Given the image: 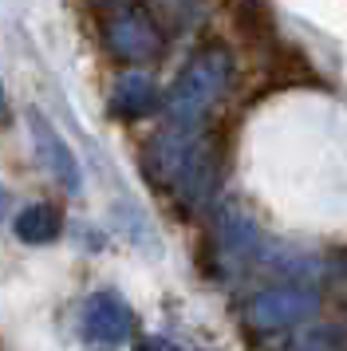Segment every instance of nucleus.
Masks as SVG:
<instances>
[{
    "instance_id": "20e7f679",
    "label": "nucleus",
    "mask_w": 347,
    "mask_h": 351,
    "mask_svg": "<svg viewBox=\"0 0 347 351\" xmlns=\"http://www.w3.org/2000/svg\"><path fill=\"white\" fill-rule=\"evenodd\" d=\"M265 67L268 80L280 83V87H296V83H315V67L308 64V56L284 40H272L265 48Z\"/></svg>"
},
{
    "instance_id": "7ed1b4c3",
    "label": "nucleus",
    "mask_w": 347,
    "mask_h": 351,
    "mask_svg": "<svg viewBox=\"0 0 347 351\" xmlns=\"http://www.w3.org/2000/svg\"><path fill=\"white\" fill-rule=\"evenodd\" d=\"M233 32L249 44V48L265 51L276 40V24H272V8L268 0H233Z\"/></svg>"
},
{
    "instance_id": "423d86ee",
    "label": "nucleus",
    "mask_w": 347,
    "mask_h": 351,
    "mask_svg": "<svg viewBox=\"0 0 347 351\" xmlns=\"http://www.w3.org/2000/svg\"><path fill=\"white\" fill-rule=\"evenodd\" d=\"M284 351H347V324H315L308 332L292 335Z\"/></svg>"
},
{
    "instance_id": "6e6552de",
    "label": "nucleus",
    "mask_w": 347,
    "mask_h": 351,
    "mask_svg": "<svg viewBox=\"0 0 347 351\" xmlns=\"http://www.w3.org/2000/svg\"><path fill=\"white\" fill-rule=\"evenodd\" d=\"M139 351H178V348L162 335H146V339H139Z\"/></svg>"
},
{
    "instance_id": "0eeeda50",
    "label": "nucleus",
    "mask_w": 347,
    "mask_h": 351,
    "mask_svg": "<svg viewBox=\"0 0 347 351\" xmlns=\"http://www.w3.org/2000/svg\"><path fill=\"white\" fill-rule=\"evenodd\" d=\"M36 134H40V143H44V162L47 166H51V174L60 178L63 186H67V190H79V174H75V162L67 158V150H63L60 146V138H56V134H51V130H36Z\"/></svg>"
},
{
    "instance_id": "39448f33",
    "label": "nucleus",
    "mask_w": 347,
    "mask_h": 351,
    "mask_svg": "<svg viewBox=\"0 0 347 351\" xmlns=\"http://www.w3.org/2000/svg\"><path fill=\"white\" fill-rule=\"evenodd\" d=\"M60 229H63V221L51 206H32L16 217V237L28 241V245H47V241L60 237Z\"/></svg>"
},
{
    "instance_id": "f03ea898",
    "label": "nucleus",
    "mask_w": 347,
    "mask_h": 351,
    "mask_svg": "<svg viewBox=\"0 0 347 351\" xmlns=\"http://www.w3.org/2000/svg\"><path fill=\"white\" fill-rule=\"evenodd\" d=\"M134 332V316L123 304V296L115 292H95L91 300L83 304V335L99 343V348H119Z\"/></svg>"
},
{
    "instance_id": "1a4fd4ad",
    "label": "nucleus",
    "mask_w": 347,
    "mask_h": 351,
    "mask_svg": "<svg viewBox=\"0 0 347 351\" xmlns=\"http://www.w3.org/2000/svg\"><path fill=\"white\" fill-rule=\"evenodd\" d=\"M95 351H103V348H95Z\"/></svg>"
},
{
    "instance_id": "f257e3e1",
    "label": "nucleus",
    "mask_w": 347,
    "mask_h": 351,
    "mask_svg": "<svg viewBox=\"0 0 347 351\" xmlns=\"http://www.w3.org/2000/svg\"><path fill=\"white\" fill-rule=\"evenodd\" d=\"M315 312H320V296L304 285L268 288V292H261L249 304V319H252V328H261V332H280V328L304 324Z\"/></svg>"
}]
</instances>
